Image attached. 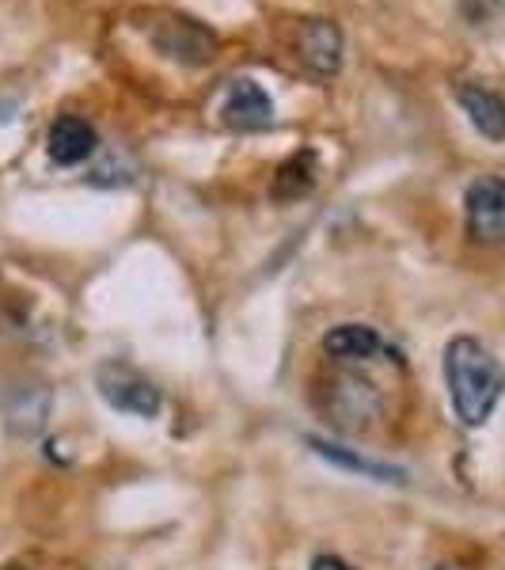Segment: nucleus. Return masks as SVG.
<instances>
[{"mask_svg": "<svg viewBox=\"0 0 505 570\" xmlns=\"http://www.w3.org/2000/svg\"><path fill=\"white\" fill-rule=\"evenodd\" d=\"M445 384L456 419L475 430L498 407L505 392V370L479 338L461 335L445 346Z\"/></svg>", "mask_w": 505, "mask_h": 570, "instance_id": "1", "label": "nucleus"}, {"mask_svg": "<svg viewBox=\"0 0 505 570\" xmlns=\"http://www.w3.org/2000/svg\"><path fill=\"white\" fill-rule=\"evenodd\" d=\"M149 39L164 58L179 61V66H206V61L217 58V35L198 20H190V16L152 12Z\"/></svg>", "mask_w": 505, "mask_h": 570, "instance_id": "2", "label": "nucleus"}, {"mask_svg": "<svg viewBox=\"0 0 505 570\" xmlns=\"http://www.w3.org/2000/svg\"><path fill=\"white\" fill-rule=\"evenodd\" d=\"M96 384H99V395H103L115 411H122V415L156 419L164 407L160 389H156L152 381H145L141 373H133L130 365H118V362L103 365V370L96 373Z\"/></svg>", "mask_w": 505, "mask_h": 570, "instance_id": "3", "label": "nucleus"}, {"mask_svg": "<svg viewBox=\"0 0 505 570\" xmlns=\"http://www.w3.org/2000/svg\"><path fill=\"white\" fill-rule=\"evenodd\" d=\"M467 233L479 244H505V179L479 176L464 195Z\"/></svg>", "mask_w": 505, "mask_h": 570, "instance_id": "4", "label": "nucleus"}, {"mask_svg": "<svg viewBox=\"0 0 505 570\" xmlns=\"http://www.w3.org/2000/svg\"><path fill=\"white\" fill-rule=\"evenodd\" d=\"M220 115H225L228 130L240 134H263L274 126V99L266 96V88L259 80L240 77L232 80L225 91V104H220Z\"/></svg>", "mask_w": 505, "mask_h": 570, "instance_id": "5", "label": "nucleus"}, {"mask_svg": "<svg viewBox=\"0 0 505 570\" xmlns=\"http://www.w3.org/2000/svg\"><path fill=\"white\" fill-rule=\"evenodd\" d=\"M297 58L316 77H335L343 69V31L335 20H300L297 27Z\"/></svg>", "mask_w": 505, "mask_h": 570, "instance_id": "6", "label": "nucleus"}, {"mask_svg": "<svg viewBox=\"0 0 505 570\" xmlns=\"http://www.w3.org/2000/svg\"><path fill=\"white\" fill-rule=\"evenodd\" d=\"M99 149V137L91 130V122L77 115H61L58 122L50 126V134H46V153H50L53 164H61V168H77V164H85L91 153Z\"/></svg>", "mask_w": 505, "mask_h": 570, "instance_id": "7", "label": "nucleus"}, {"mask_svg": "<svg viewBox=\"0 0 505 570\" xmlns=\"http://www.w3.org/2000/svg\"><path fill=\"white\" fill-rule=\"evenodd\" d=\"M456 104L464 107V115L472 118V126L486 141H505V99L498 91L483 85H461L456 88Z\"/></svg>", "mask_w": 505, "mask_h": 570, "instance_id": "8", "label": "nucleus"}, {"mask_svg": "<svg viewBox=\"0 0 505 570\" xmlns=\"http://www.w3.org/2000/svg\"><path fill=\"white\" fill-rule=\"evenodd\" d=\"M316 176H319V160L316 153L305 149V153H293L286 164L278 168V176H274V187L270 195L278 202H297L311 195V187H316Z\"/></svg>", "mask_w": 505, "mask_h": 570, "instance_id": "9", "label": "nucleus"}, {"mask_svg": "<svg viewBox=\"0 0 505 570\" xmlns=\"http://www.w3.org/2000/svg\"><path fill=\"white\" fill-rule=\"evenodd\" d=\"M324 351L330 357H338V362H365V357H376L384 351L380 335H376L373 327L365 324H343L335 331H327L324 335Z\"/></svg>", "mask_w": 505, "mask_h": 570, "instance_id": "10", "label": "nucleus"}, {"mask_svg": "<svg viewBox=\"0 0 505 570\" xmlns=\"http://www.w3.org/2000/svg\"><path fill=\"white\" fill-rule=\"evenodd\" d=\"M311 449H316V453L324 456V461L338 464V468H350V472L373 475V480H380V483H403V472H396V468L376 464V461H369V456H357V453H350V449H343V445H327V441H311Z\"/></svg>", "mask_w": 505, "mask_h": 570, "instance_id": "11", "label": "nucleus"}, {"mask_svg": "<svg viewBox=\"0 0 505 570\" xmlns=\"http://www.w3.org/2000/svg\"><path fill=\"white\" fill-rule=\"evenodd\" d=\"M311 570H354V567L343 563L338 556H316L311 559Z\"/></svg>", "mask_w": 505, "mask_h": 570, "instance_id": "12", "label": "nucleus"}, {"mask_svg": "<svg viewBox=\"0 0 505 570\" xmlns=\"http://www.w3.org/2000/svg\"><path fill=\"white\" fill-rule=\"evenodd\" d=\"M434 570H461V567H434Z\"/></svg>", "mask_w": 505, "mask_h": 570, "instance_id": "13", "label": "nucleus"}, {"mask_svg": "<svg viewBox=\"0 0 505 570\" xmlns=\"http://www.w3.org/2000/svg\"><path fill=\"white\" fill-rule=\"evenodd\" d=\"M8 570H27V567H8Z\"/></svg>", "mask_w": 505, "mask_h": 570, "instance_id": "14", "label": "nucleus"}]
</instances>
